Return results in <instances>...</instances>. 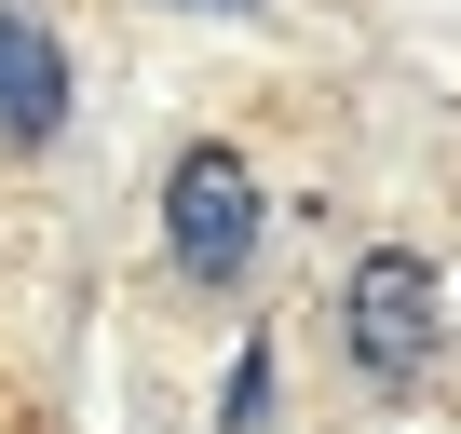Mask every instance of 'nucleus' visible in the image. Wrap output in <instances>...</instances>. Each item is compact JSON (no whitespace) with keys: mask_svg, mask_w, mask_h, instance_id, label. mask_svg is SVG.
I'll return each instance as SVG.
<instances>
[{"mask_svg":"<svg viewBox=\"0 0 461 434\" xmlns=\"http://www.w3.org/2000/svg\"><path fill=\"white\" fill-rule=\"evenodd\" d=\"M55 122H68V55H55V28L0 14V136H14V149H41Z\"/></svg>","mask_w":461,"mask_h":434,"instance_id":"7ed1b4c3","label":"nucleus"},{"mask_svg":"<svg viewBox=\"0 0 461 434\" xmlns=\"http://www.w3.org/2000/svg\"><path fill=\"white\" fill-rule=\"evenodd\" d=\"M339 312H353V366H366V380H420V366H434V272H420L407 245H380Z\"/></svg>","mask_w":461,"mask_h":434,"instance_id":"f03ea898","label":"nucleus"},{"mask_svg":"<svg viewBox=\"0 0 461 434\" xmlns=\"http://www.w3.org/2000/svg\"><path fill=\"white\" fill-rule=\"evenodd\" d=\"M258 420H272V353L230 366V434H258Z\"/></svg>","mask_w":461,"mask_h":434,"instance_id":"20e7f679","label":"nucleus"},{"mask_svg":"<svg viewBox=\"0 0 461 434\" xmlns=\"http://www.w3.org/2000/svg\"><path fill=\"white\" fill-rule=\"evenodd\" d=\"M163 245H176L190 285H230V272L258 258V176L230 163V149H190L163 176Z\"/></svg>","mask_w":461,"mask_h":434,"instance_id":"f257e3e1","label":"nucleus"},{"mask_svg":"<svg viewBox=\"0 0 461 434\" xmlns=\"http://www.w3.org/2000/svg\"><path fill=\"white\" fill-rule=\"evenodd\" d=\"M190 14H245V0H190Z\"/></svg>","mask_w":461,"mask_h":434,"instance_id":"39448f33","label":"nucleus"}]
</instances>
